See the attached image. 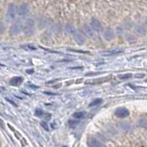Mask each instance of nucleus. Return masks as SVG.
<instances>
[{"label":"nucleus","instance_id":"1","mask_svg":"<svg viewBox=\"0 0 147 147\" xmlns=\"http://www.w3.org/2000/svg\"><path fill=\"white\" fill-rule=\"evenodd\" d=\"M36 31V21L33 18H28L23 21L22 32L27 36H31Z\"/></svg>","mask_w":147,"mask_h":147},{"label":"nucleus","instance_id":"2","mask_svg":"<svg viewBox=\"0 0 147 147\" xmlns=\"http://www.w3.org/2000/svg\"><path fill=\"white\" fill-rule=\"evenodd\" d=\"M18 18V6L16 4L11 3L7 6L6 10V20L7 21H14Z\"/></svg>","mask_w":147,"mask_h":147},{"label":"nucleus","instance_id":"3","mask_svg":"<svg viewBox=\"0 0 147 147\" xmlns=\"http://www.w3.org/2000/svg\"><path fill=\"white\" fill-rule=\"evenodd\" d=\"M23 30V22L21 20L14 21L8 29V34L11 36L20 35Z\"/></svg>","mask_w":147,"mask_h":147},{"label":"nucleus","instance_id":"4","mask_svg":"<svg viewBox=\"0 0 147 147\" xmlns=\"http://www.w3.org/2000/svg\"><path fill=\"white\" fill-rule=\"evenodd\" d=\"M30 12V7L27 4L23 3L18 6V18H24Z\"/></svg>","mask_w":147,"mask_h":147},{"label":"nucleus","instance_id":"5","mask_svg":"<svg viewBox=\"0 0 147 147\" xmlns=\"http://www.w3.org/2000/svg\"><path fill=\"white\" fill-rule=\"evenodd\" d=\"M114 115L118 118H126L130 115V111H129L128 109L121 107V108H118L116 110H115Z\"/></svg>","mask_w":147,"mask_h":147},{"label":"nucleus","instance_id":"6","mask_svg":"<svg viewBox=\"0 0 147 147\" xmlns=\"http://www.w3.org/2000/svg\"><path fill=\"white\" fill-rule=\"evenodd\" d=\"M86 144L88 147H103L102 144L95 137H89L87 139Z\"/></svg>","mask_w":147,"mask_h":147},{"label":"nucleus","instance_id":"7","mask_svg":"<svg viewBox=\"0 0 147 147\" xmlns=\"http://www.w3.org/2000/svg\"><path fill=\"white\" fill-rule=\"evenodd\" d=\"M23 81H24V78L22 76H14L11 78L10 81H9V84L13 86H18L22 84Z\"/></svg>","mask_w":147,"mask_h":147},{"label":"nucleus","instance_id":"8","mask_svg":"<svg viewBox=\"0 0 147 147\" xmlns=\"http://www.w3.org/2000/svg\"><path fill=\"white\" fill-rule=\"evenodd\" d=\"M73 36H74V39H75V40L76 41L78 44H83V43L85 42L86 38H85V36L83 35V33H81L80 31L76 30V32Z\"/></svg>","mask_w":147,"mask_h":147},{"label":"nucleus","instance_id":"9","mask_svg":"<svg viewBox=\"0 0 147 147\" xmlns=\"http://www.w3.org/2000/svg\"><path fill=\"white\" fill-rule=\"evenodd\" d=\"M90 26L91 28L93 29V30H96V31H98L101 30V23L98 20H96V18H92L91 20V22H90Z\"/></svg>","mask_w":147,"mask_h":147},{"label":"nucleus","instance_id":"10","mask_svg":"<svg viewBox=\"0 0 147 147\" xmlns=\"http://www.w3.org/2000/svg\"><path fill=\"white\" fill-rule=\"evenodd\" d=\"M64 31H65L66 34L74 35L76 32V28L74 27V25H72V24H66L65 26H64Z\"/></svg>","mask_w":147,"mask_h":147},{"label":"nucleus","instance_id":"11","mask_svg":"<svg viewBox=\"0 0 147 147\" xmlns=\"http://www.w3.org/2000/svg\"><path fill=\"white\" fill-rule=\"evenodd\" d=\"M83 30H84L85 34L88 37H92L94 35V30L91 28V26L88 24H85L84 26H83Z\"/></svg>","mask_w":147,"mask_h":147},{"label":"nucleus","instance_id":"12","mask_svg":"<svg viewBox=\"0 0 147 147\" xmlns=\"http://www.w3.org/2000/svg\"><path fill=\"white\" fill-rule=\"evenodd\" d=\"M104 38L107 40H111L113 38H114V36H115V33H114V31L112 30H106L104 31Z\"/></svg>","mask_w":147,"mask_h":147},{"label":"nucleus","instance_id":"13","mask_svg":"<svg viewBox=\"0 0 147 147\" xmlns=\"http://www.w3.org/2000/svg\"><path fill=\"white\" fill-rule=\"evenodd\" d=\"M102 98H96V99H94L93 101H91V102L89 103V108H92V107H96V106H98V105H100L101 103H102Z\"/></svg>","mask_w":147,"mask_h":147},{"label":"nucleus","instance_id":"14","mask_svg":"<svg viewBox=\"0 0 147 147\" xmlns=\"http://www.w3.org/2000/svg\"><path fill=\"white\" fill-rule=\"evenodd\" d=\"M86 113L85 111H78V112H75L73 114V117L75 119H84L86 117Z\"/></svg>","mask_w":147,"mask_h":147},{"label":"nucleus","instance_id":"15","mask_svg":"<svg viewBox=\"0 0 147 147\" xmlns=\"http://www.w3.org/2000/svg\"><path fill=\"white\" fill-rule=\"evenodd\" d=\"M42 115H44V112H43V110L41 109H37L35 110V116H37V117H41Z\"/></svg>","mask_w":147,"mask_h":147},{"label":"nucleus","instance_id":"16","mask_svg":"<svg viewBox=\"0 0 147 147\" xmlns=\"http://www.w3.org/2000/svg\"><path fill=\"white\" fill-rule=\"evenodd\" d=\"M5 30H6V27H5V24H4V22L0 21V35H1V34H3V33H4Z\"/></svg>","mask_w":147,"mask_h":147},{"label":"nucleus","instance_id":"17","mask_svg":"<svg viewBox=\"0 0 147 147\" xmlns=\"http://www.w3.org/2000/svg\"><path fill=\"white\" fill-rule=\"evenodd\" d=\"M131 76H132L131 74H126V75L119 76V78H121V79H128V78H131Z\"/></svg>","mask_w":147,"mask_h":147},{"label":"nucleus","instance_id":"18","mask_svg":"<svg viewBox=\"0 0 147 147\" xmlns=\"http://www.w3.org/2000/svg\"><path fill=\"white\" fill-rule=\"evenodd\" d=\"M40 125H41V127H43L44 130H46V131H50V130H49V126H48V124L46 123L45 121H41V122H40Z\"/></svg>","mask_w":147,"mask_h":147},{"label":"nucleus","instance_id":"19","mask_svg":"<svg viewBox=\"0 0 147 147\" xmlns=\"http://www.w3.org/2000/svg\"><path fill=\"white\" fill-rule=\"evenodd\" d=\"M78 124V121H69V126H70L71 128H74L75 126H76Z\"/></svg>","mask_w":147,"mask_h":147},{"label":"nucleus","instance_id":"20","mask_svg":"<svg viewBox=\"0 0 147 147\" xmlns=\"http://www.w3.org/2000/svg\"><path fill=\"white\" fill-rule=\"evenodd\" d=\"M0 128H1L2 130H5V128H6V126H5V122L1 118H0Z\"/></svg>","mask_w":147,"mask_h":147},{"label":"nucleus","instance_id":"21","mask_svg":"<svg viewBox=\"0 0 147 147\" xmlns=\"http://www.w3.org/2000/svg\"><path fill=\"white\" fill-rule=\"evenodd\" d=\"M27 73H28V74H33V73H34V70H33V69H28V70H27Z\"/></svg>","mask_w":147,"mask_h":147},{"label":"nucleus","instance_id":"22","mask_svg":"<svg viewBox=\"0 0 147 147\" xmlns=\"http://www.w3.org/2000/svg\"><path fill=\"white\" fill-rule=\"evenodd\" d=\"M1 146H2V142L0 141V147H1Z\"/></svg>","mask_w":147,"mask_h":147},{"label":"nucleus","instance_id":"23","mask_svg":"<svg viewBox=\"0 0 147 147\" xmlns=\"http://www.w3.org/2000/svg\"><path fill=\"white\" fill-rule=\"evenodd\" d=\"M63 147H67V146H63Z\"/></svg>","mask_w":147,"mask_h":147}]
</instances>
